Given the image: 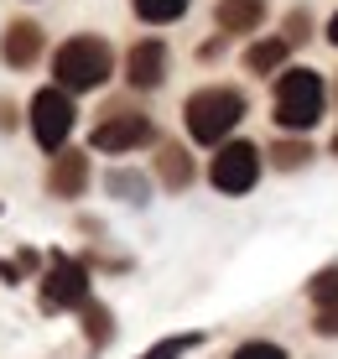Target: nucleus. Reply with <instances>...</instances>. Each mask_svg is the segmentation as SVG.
I'll return each instance as SVG.
<instances>
[{"label":"nucleus","mask_w":338,"mask_h":359,"mask_svg":"<svg viewBox=\"0 0 338 359\" xmlns=\"http://www.w3.org/2000/svg\"><path fill=\"white\" fill-rule=\"evenodd\" d=\"M182 120H187V135H193L198 146H219L224 135L245 120V94L240 89H224V83L198 89V94H187Z\"/></svg>","instance_id":"1"},{"label":"nucleus","mask_w":338,"mask_h":359,"mask_svg":"<svg viewBox=\"0 0 338 359\" xmlns=\"http://www.w3.org/2000/svg\"><path fill=\"white\" fill-rule=\"evenodd\" d=\"M328 89H323V73L312 68H286L276 79V126L281 130H312L323 120Z\"/></svg>","instance_id":"3"},{"label":"nucleus","mask_w":338,"mask_h":359,"mask_svg":"<svg viewBox=\"0 0 338 359\" xmlns=\"http://www.w3.org/2000/svg\"><path fill=\"white\" fill-rule=\"evenodd\" d=\"M302 36H307V16H302V11H292V16H286V47H297Z\"/></svg>","instance_id":"20"},{"label":"nucleus","mask_w":338,"mask_h":359,"mask_svg":"<svg viewBox=\"0 0 338 359\" xmlns=\"http://www.w3.org/2000/svg\"><path fill=\"white\" fill-rule=\"evenodd\" d=\"M146 141H151V120L130 115V109H115L109 120H99V126H94V151H109V156L135 151V146H146Z\"/></svg>","instance_id":"7"},{"label":"nucleus","mask_w":338,"mask_h":359,"mask_svg":"<svg viewBox=\"0 0 338 359\" xmlns=\"http://www.w3.org/2000/svg\"><path fill=\"white\" fill-rule=\"evenodd\" d=\"M109 188H115V193H141V177H125V172H120V177L109 182Z\"/></svg>","instance_id":"22"},{"label":"nucleus","mask_w":338,"mask_h":359,"mask_svg":"<svg viewBox=\"0 0 338 359\" xmlns=\"http://www.w3.org/2000/svg\"><path fill=\"white\" fill-rule=\"evenodd\" d=\"M333 156H338V135H333Z\"/></svg>","instance_id":"24"},{"label":"nucleus","mask_w":338,"mask_h":359,"mask_svg":"<svg viewBox=\"0 0 338 359\" xmlns=\"http://www.w3.org/2000/svg\"><path fill=\"white\" fill-rule=\"evenodd\" d=\"M208 182H214L219 193H229V198L250 193V188L260 182V151H255L250 141H229V146H219L214 167H208Z\"/></svg>","instance_id":"4"},{"label":"nucleus","mask_w":338,"mask_h":359,"mask_svg":"<svg viewBox=\"0 0 338 359\" xmlns=\"http://www.w3.org/2000/svg\"><path fill=\"white\" fill-rule=\"evenodd\" d=\"M193 344H198V333H172V339H161L156 349H146L141 359H182Z\"/></svg>","instance_id":"16"},{"label":"nucleus","mask_w":338,"mask_h":359,"mask_svg":"<svg viewBox=\"0 0 338 359\" xmlns=\"http://www.w3.org/2000/svg\"><path fill=\"white\" fill-rule=\"evenodd\" d=\"M83 182H89V156L83 151H58L53 167H47V193L53 198H79Z\"/></svg>","instance_id":"9"},{"label":"nucleus","mask_w":338,"mask_h":359,"mask_svg":"<svg viewBox=\"0 0 338 359\" xmlns=\"http://www.w3.org/2000/svg\"><path fill=\"white\" fill-rule=\"evenodd\" d=\"M53 73H58L62 94L99 89V83L115 73V53H109V42H99V36H68L53 53Z\"/></svg>","instance_id":"2"},{"label":"nucleus","mask_w":338,"mask_h":359,"mask_svg":"<svg viewBox=\"0 0 338 359\" xmlns=\"http://www.w3.org/2000/svg\"><path fill=\"white\" fill-rule=\"evenodd\" d=\"M125 79H130L135 89H156V83L167 79V47H161L156 36L135 42V47H130V57H125Z\"/></svg>","instance_id":"8"},{"label":"nucleus","mask_w":338,"mask_h":359,"mask_svg":"<svg viewBox=\"0 0 338 359\" xmlns=\"http://www.w3.org/2000/svg\"><path fill=\"white\" fill-rule=\"evenodd\" d=\"M328 42H333V47H338V16H333V21H328Z\"/></svg>","instance_id":"23"},{"label":"nucleus","mask_w":338,"mask_h":359,"mask_svg":"<svg viewBox=\"0 0 338 359\" xmlns=\"http://www.w3.org/2000/svg\"><path fill=\"white\" fill-rule=\"evenodd\" d=\"M42 302L47 307H89V271L68 255H53L42 276Z\"/></svg>","instance_id":"6"},{"label":"nucleus","mask_w":338,"mask_h":359,"mask_svg":"<svg viewBox=\"0 0 338 359\" xmlns=\"http://www.w3.org/2000/svg\"><path fill=\"white\" fill-rule=\"evenodd\" d=\"M89 339H94V344L109 339V313H104V307H89Z\"/></svg>","instance_id":"19"},{"label":"nucleus","mask_w":338,"mask_h":359,"mask_svg":"<svg viewBox=\"0 0 338 359\" xmlns=\"http://www.w3.org/2000/svg\"><path fill=\"white\" fill-rule=\"evenodd\" d=\"M130 6H135V16H141V21L161 27V21H177V16H182L187 0H130Z\"/></svg>","instance_id":"14"},{"label":"nucleus","mask_w":338,"mask_h":359,"mask_svg":"<svg viewBox=\"0 0 338 359\" xmlns=\"http://www.w3.org/2000/svg\"><path fill=\"white\" fill-rule=\"evenodd\" d=\"M318 333H328V339L338 333V307H328V313H318Z\"/></svg>","instance_id":"21"},{"label":"nucleus","mask_w":338,"mask_h":359,"mask_svg":"<svg viewBox=\"0 0 338 359\" xmlns=\"http://www.w3.org/2000/svg\"><path fill=\"white\" fill-rule=\"evenodd\" d=\"M214 21H219V32H224V36L255 32L260 21H266V0H219Z\"/></svg>","instance_id":"11"},{"label":"nucleus","mask_w":338,"mask_h":359,"mask_svg":"<svg viewBox=\"0 0 338 359\" xmlns=\"http://www.w3.org/2000/svg\"><path fill=\"white\" fill-rule=\"evenodd\" d=\"M286 53H292V47H286V36H266V42H255L245 53V68L250 73H276L281 63H286Z\"/></svg>","instance_id":"12"},{"label":"nucleus","mask_w":338,"mask_h":359,"mask_svg":"<svg viewBox=\"0 0 338 359\" xmlns=\"http://www.w3.org/2000/svg\"><path fill=\"white\" fill-rule=\"evenodd\" d=\"M68 130H73V99L58 89H36L32 99V135H36V146L42 151H62V141H68Z\"/></svg>","instance_id":"5"},{"label":"nucleus","mask_w":338,"mask_h":359,"mask_svg":"<svg viewBox=\"0 0 338 359\" xmlns=\"http://www.w3.org/2000/svg\"><path fill=\"white\" fill-rule=\"evenodd\" d=\"M307 297L318 302V313H328V307H338V266L318 271V276L307 281Z\"/></svg>","instance_id":"15"},{"label":"nucleus","mask_w":338,"mask_h":359,"mask_svg":"<svg viewBox=\"0 0 338 359\" xmlns=\"http://www.w3.org/2000/svg\"><path fill=\"white\" fill-rule=\"evenodd\" d=\"M229 359H286V349H281V344H271V339H250V344H240Z\"/></svg>","instance_id":"17"},{"label":"nucleus","mask_w":338,"mask_h":359,"mask_svg":"<svg viewBox=\"0 0 338 359\" xmlns=\"http://www.w3.org/2000/svg\"><path fill=\"white\" fill-rule=\"evenodd\" d=\"M307 156H312V151H307V146H297V141H286V146H276V151H271V162H276L281 172H292V167H302V162H307Z\"/></svg>","instance_id":"18"},{"label":"nucleus","mask_w":338,"mask_h":359,"mask_svg":"<svg viewBox=\"0 0 338 359\" xmlns=\"http://www.w3.org/2000/svg\"><path fill=\"white\" fill-rule=\"evenodd\" d=\"M36 53H42V27H36V21H11L6 36H0V57H6L11 68H32Z\"/></svg>","instance_id":"10"},{"label":"nucleus","mask_w":338,"mask_h":359,"mask_svg":"<svg viewBox=\"0 0 338 359\" xmlns=\"http://www.w3.org/2000/svg\"><path fill=\"white\" fill-rule=\"evenodd\" d=\"M156 172H161V182H167V188H187V182H193V162H187L182 146H161Z\"/></svg>","instance_id":"13"}]
</instances>
